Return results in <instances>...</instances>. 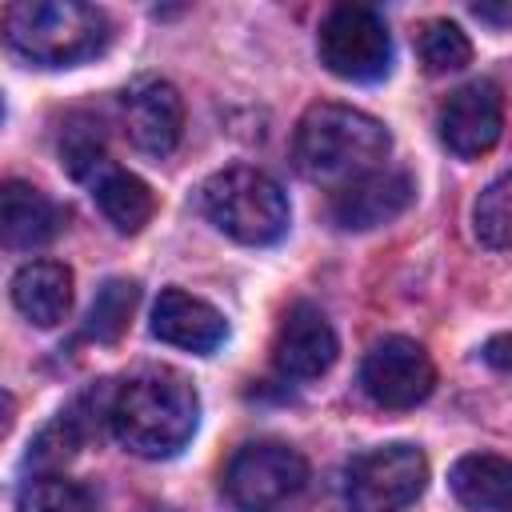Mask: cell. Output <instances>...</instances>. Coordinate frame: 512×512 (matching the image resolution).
I'll return each instance as SVG.
<instances>
[{"label": "cell", "mask_w": 512, "mask_h": 512, "mask_svg": "<svg viewBox=\"0 0 512 512\" xmlns=\"http://www.w3.org/2000/svg\"><path fill=\"white\" fill-rule=\"evenodd\" d=\"M320 64L352 84H372L392 68V36L368 4H336L316 32Z\"/></svg>", "instance_id": "cell-6"}, {"label": "cell", "mask_w": 512, "mask_h": 512, "mask_svg": "<svg viewBox=\"0 0 512 512\" xmlns=\"http://www.w3.org/2000/svg\"><path fill=\"white\" fill-rule=\"evenodd\" d=\"M200 212L236 244H276L288 232V196L284 188L248 164L212 172L200 184Z\"/></svg>", "instance_id": "cell-4"}, {"label": "cell", "mask_w": 512, "mask_h": 512, "mask_svg": "<svg viewBox=\"0 0 512 512\" xmlns=\"http://www.w3.org/2000/svg\"><path fill=\"white\" fill-rule=\"evenodd\" d=\"M8 44L44 68H68L100 56L112 40V24L96 4L80 0H20L4 8Z\"/></svg>", "instance_id": "cell-3"}, {"label": "cell", "mask_w": 512, "mask_h": 512, "mask_svg": "<svg viewBox=\"0 0 512 512\" xmlns=\"http://www.w3.org/2000/svg\"><path fill=\"white\" fill-rule=\"evenodd\" d=\"M428 484V460L416 444H380L352 456L344 500L352 512H404Z\"/></svg>", "instance_id": "cell-7"}, {"label": "cell", "mask_w": 512, "mask_h": 512, "mask_svg": "<svg viewBox=\"0 0 512 512\" xmlns=\"http://www.w3.org/2000/svg\"><path fill=\"white\" fill-rule=\"evenodd\" d=\"M360 384L380 408H416L436 384L428 352L408 336H384L360 364Z\"/></svg>", "instance_id": "cell-8"}, {"label": "cell", "mask_w": 512, "mask_h": 512, "mask_svg": "<svg viewBox=\"0 0 512 512\" xmlns=\"http://www.w3.org/2000/svg\"><path fill=\"white\" fill-rule=\"evenodd\" d=\"M196 420H200L196 388L172 368H144L108 396L112 436L144 460L176 456L192 440Z\"/></svg>", "instance_id": "cell-1"}, {"label": "cell", "mask_w": 512, "mask_h": 512, "mask_svg": "<svg viewBox=\"0 0 512 512\" xmlns=\"http://www.w3.org/2000/svg\"><path fill=\"white\" fill-rule=\"evenodd\" d=\"M20 512H96L84 484L60 476V472H36L20 488Z\"/></svg>", "instance_id": "cell-20"}, {"label": "cell", "mask_w": 512, "mask_h": 512, "mask_svg": "<svg viewBox=\"0 0 512 512\" xmlns=\"http://www.w3.org/2000/svg\"><path fill=\"white\" fill-rule=\"evenodd\" d=\"M392 148L388 128L348 104H312L292 136V160L296 168L316 184H352L384 164Z\"/></svg>", "instance_id": "cell-2"}, {"label": "cell", "mask_w": 512, "mask_h": 512, "mask_svg": "<svg viewBox=\"0 0 512 512\" xmlns=\"http://www.w3.org/2000/svg\"><path fill=\"white\" fill-rule=\"evenodd\" d=\"M0 232H4V244L16 252L40 248L60 232V208L36 184L8 180L0 192Z\"/></svg>", "instance_id": "cell-14"}, {"label": "cell", "mask_w": 512, "mask_h": 512, "mask_svg": "<svg viewBox=\"0 0 512 512\" xmlns=\"http://www.w3.org/2000/svg\"><path fill=\"white\" fill-rule=\"evenodd\" d=\"M492 368H500V372H512V332H504V336H492L488 344H484V352H480Z\"/></svg>", "instance_id": "cell-24"}, {"label": "cell", "mask_w": 512, "mask_h": 512, "mask_svg": "<svg viewBox=\"0 0 512 512\" xmlns=\"http://www.w3.org/2000/svg\"><path fill=\"white\" fill-rule=\"evenodd\" d=\"M336 352H340V340H336L328 316L316 304L300 300L284 312V320L276 328V340H272V364L284 376L316 380L336 364Z\"/></svg>", "instance_id": "cell-11"}, {"label": "cell", "mask_w": 512, "mask_h": 512, "mask_svg": "<svg viewBox=\"0 0 512 512\" xmlns=\"http://www.w3.org/2000/svg\"><path fill=\"white\" fill-rule=\"evenodd\" d=\"M436 128H440V140L448 152H456L464 160L484 156L500 140V128H504V100H500L496 84L472 80V84L456 88L440 104Z\"/></svg>", "instance_id": "cell-10"}, {"label": "cell", "mask_w": 512, "mask_h": 512, "mask_svg": "<svg viewBox=\"0 0 512 512\" xmlns=\"http://www.w3.org/2000/svg\"><path fill=\"white\" fill-rule=\"evenodd\" d=\"M412 196H416V188H412L408 172L376 168V172L344 184L332 196V220L348 232H368V228H380V224L396 220L412 204Z\"/></svg>", "instance_id": "cell-12"}, {"label": "cell", "mask_w": 512, "mask_h": 512, "mask_svg": "<svg viewBox=\"0 0 512 512\" xmlns=\"http://www.w3.org/2000/svg\"><path fill=\"white\" fill-rule=\"evenodd\" d=\"M472 16H480L484 24H512V4H492V0H480V4H472Z\"/></svg>", "instance_id": "cell-25"}, {"label": "cell", "mask_w": 512, "mask_h": 512, "mask_svg": "<svg viewBox=\"0 0 512 512\" xmlns=\"http://www.w3.org/2000/svg\"><path fill=\"white\" fill-rule=\"evenodd\" d=\"M92 196H96L104 220H108L116 232H128V236L140 232V228L152 220V212H156L152 188H148L140 176L124 172V168H108V172L92 184Z\"/></svg>", "instance_id": "cell-17"}, {"label": "cell", "mask_w": 512, "mask_h": 512, "mask_svg": "<svg viewBox=\"0 0 512 512\" xmlns=\"http://www.w3.org/2000/svg\"><path fill=\"white\" fill-rule=\"evenodd\" d=\"M136 300H140V284H136V280H108V284L96 292L92 308H88L84 336H92L96 344L120 340L124 328H128V316H132Z\"/></svg>", "instance_id": "cell-19"}, {"label": "cell", "mask_w": 512, "mask_h": 512, "mask_svg": "<svg viewBox=\"0 0 512 512\" xmlns=\"http://www.w3.org/2000/svg\"><path fill=\"white\" fill-rule=\"evenodd\" d=\"M152 336L164 340V344H176V348H188V352L204 356V352L224 344L228 324L208 300L188 296L184 288H164L156 308H152Z\"/></svg>", "instance_id": "cell-13"}, {"label": "cell", "mask_w": 512, "mask_h": 512, "mask_svg": "<svg viewBox=\"0 0 512 512\" xmlns=\"http://www.w3.org/2000/svg\"><path fill=\"white\" fill-rule=\"evenodd\" d=\"M224 496L236 512H304L312 496L308 460L280 440H252L224 464Z\"/></svg>", "instance_id": "cell-5"}, {"label": "cell", "mask_w": 512, "mask_h": 512, "mask_svg": "<svg viewBox=\"0 0 512 512\" xmlns=\"http://www.w3.org/2000/svg\"><path fill=\"white\" fill-rule=\"evenodd\" d=\"M60 164L68 168V176L76 180H100L108 172V152H104V136L100 124L88 116H72L60 132Z\"/></svg>", "instance_id": "cell-18"}, {"label": "cell", "mask_w": 512, "mask_h": 512, "mask_svg": "<svg viewBox=\"0 0 512 512\" xmlns=\"http://www.w3.org/2000/svg\"><path fill=\"white\" fill-rule=\"evenodd\" d=\"M12 304L36 328H56L72 308V272L56 260H32L12 276Z\"/></svg>", "instance_id": "cell-15"}, {"label": "cell", "mask_w": 512, "mask_h": 512, "mask_svg": "<svg viewBox=\"0 0 512 512\" xmlns=\"http://www.w3.org/2000/svg\"><path fill=\"white\" fill-rule=\"evenodd\" d=\"M420 60H424V68L432 76L460 72L472 60V44L452 20H428L420 28Z\"/></svg>", "instance_id": "cell-22"}, {"label": "cell", "mask_w": 512, "mask_h": 512, "mask_svg": "<svg viewBox=\"0 0 512 512\" xmlns=\"http://www.w3.org/2000/svg\"><path fill=\"white\" fill-rule=\"evenodd\" d=\"M452 496L472 512H512V460L492 452L460 456L448 472Z\"/></svg>", "instance_id": "cell-16"}, {"label": "cell", "mask_w": 512, "mask_h": 512, "mask_svg": "<svg viewBox=\"0 0 512 512\" xmlns=\"http://www.w3.org/2000/svg\"><path fill=\"white\" fill-rule=\"evenodd\" d=\"M472 228L484 248H512V168L480 192L472 208Z\"/></svg>", "instance_id": "cell-21"}, {"label": "cell", "mask_w": 512, "mask_h": 512, "mask_svg": "<svg viewBox=\"0 0 512 512\" xmlns=\"http://www.w3.org/2000/svg\"><path fill=\"white\" fill-rule=\"evenodd\" d=\"M80 412H84V404H76L72 412H60V416L36 436V444H32V464H36L40 472H52L56 464H64V460L80 448V440L88 436V420H84Z\"/></svg>", "instance_id": "cell-23"}, {"label": "cell", "mask_w": 512, "mask_h": 512, "mask_svg": "<svg viewBox=\"0 0 512 512\" xmlns=\"http://www.w3.org/2000/svg\"><path fill=\"white\" fill-rule=\"evenodd\" d=\"M120 116L128 140L148 156H168L184 132V100L160 76H140L120 92Z\"/></svg>", "instance_id": "cell-9"}]
</instances>
